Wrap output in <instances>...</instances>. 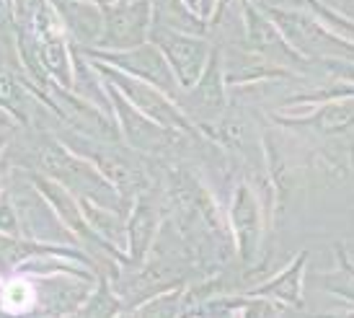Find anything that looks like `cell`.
<instances>
[{
  "label": "cell",
  "instance_id": "6da1fadb",
  "mask_svg": "<svg viewBox=\"0 0 354 318\" xmlns=\"http://www.w3.org/2000/svg\"><path fill=\"white\" fill-rule=\"evenodd\" d=\"M34 290L26 285V282H21V279H13L8 288L3 290V308L8 310V313H24V310H29L34 306Z\"/></svg>",
  "mask_w": 354,
  "mask_h": 318
}]
</instances>
